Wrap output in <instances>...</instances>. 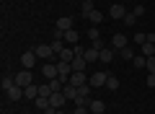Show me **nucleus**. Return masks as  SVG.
Segmentation results:
<instances>
[{
  "mask_svg": "<svg viewBox=\"0 0 155 114\" xmlns=\"http://www.w3.org/2000/svg\"><path fill=\"white\" fill-rule=\"evenodd\" d=\"M124 16H127V8H124V3H116V5H111V8H109V18L124 21Z\"/></svg>",
  "mask_w": 155,
  "mask_h": 114,
  "instance_id": "nucleus-4",
  "label": "nucleus"
},
{
  "mask_svg": "<svg viewBox=\"0 0 155 114\" xmlns=\"http://www.w3.org/2000/svg\"><path fill=\"white\" fill-rule=\"evenodd\" d=\"M57 29H60V31H70V29H72V18H70V16L57 18Z\"/></svg>",
  "mask_w": 155,
  "mask_h": 114,
  "instance_id": "nucleus-15",
  "label": "nucleus"
},
{
  "mask_svg": "<svg viewBox=\"0 0 155 114\" xmlns=\"http://www.w3.org/2000/svg\"><path fill=\"white\" fill-rule=\"evenodd\" d=\"M88 109H91V114H104L106 112V104L101 101V98H93V101L88 104Z\"/></svg>",
  "mask_w": 155,
  "mask_h": 114,
  "instance_id": "nucleus-12",
  "label": "nucleus"
},
{
  "mask_svg": "<svg viewBox=\"0 0 155 114\" xmlns=\"http://www.w3.org/2000/svg\"><path fill=\"white\" fill-rule=\"evenodd\" d=\"M67 83H72V86H85V83H88V75H85V73H72Z\"/></svg>",
  "mask_w": 155,
  "mask_h": 114,
  "instance_id": "nucleus-13",
  "label": "nucleus"
},
{
  "mask_svg": "<svg viewBox=\"0 0 155 114\" xmlns=\"http://www.w3.org/2000/svg\"><path fill=\"white\" fill-rule=\"evenodd\" d=\"M23 96H26V98H39V86L31 83L28 88H23Z\"/></svg>",
  "mask_w": 155,
  "mask_h": 114,
  "instance_id": "nucleus-18",
  "label": "nucleus"
},
{
  "mask_svg": "<svg viewBox=\"0 0 155 114\" xmlns=\"http://www.w3.org/2000/svg\"><path fill=\"white\" fill-rule=\"evenodd\" d=\"M111 47H114L116 52L124 49V47H129V44H127V36H124V34H114V36H111Z\"/></svg>",
  "mask_w": 155,
  "mask_h": 114,
  "instance_id": "nucleus-8",
  "label": "nucleus"
},
{
  "mask_svg": "<svg viewBox=\"0 0 155 114\" xmlns=\"http://www.w3.org/2000/svg\"><path fill=\"white\" fill-rule=\"evenodd\" d=\"M88 36H91V39H101V31H98V26H91V29H88Z\"/></svg>",
  "mask_w": 155,
  "mask_h": 114,
  "instance_id": "nucleus-32",
  "label": "nucleus"
},
{
  "mask_svg": "<svg viewBox=\"0 0 155 114\" xmlns=\"http://www.w3.org/2000/svg\"><path fill=\"white\" fill-rule=\"evenodd\" d=\"M78 39H80V34H78L75 29H70V31H65V42H67V44H78Z\"/></svg>",
  "mask_w": 155,
  "mask_h": 114,
  "instance_id": "nucleus-21",
  "label": "nucleus"
},
{
  "mask_svg": "<svg viewBox=\"0 0 155 114\" xmlns=\"http://www.w3.org/2000/svg\"><path fill=\"white\" fill-rule=\"evenodd\" d=\"M47 83H49V88H52V91H62V86H65V83H62L60 78H52V81H47Z\"/></svg>",
  "mask_w": 155,
  "mask_h": 114,
  "instance_id": "nucleus-29",
  "label": "nucleus"
},
{
  "mask_svg": "<svg viewBox=\"0 0 155 114\" xmlns=\"http://www.w3.org/2000/svg\"><path fill=\"white\" fill-rule=\"evenodd\" d=\"M8 93V101H18V98H23V88L21 86H13L11 91H5Z\"/></svg>",
  "mask_w": 155,
  "mask_h": 114,
  "instance_id": "nucleus-16",
  "label": "nucleus"
},
{
  "mask_svg": "<svg viewBox=\"0 0 155 114\" xmlns=\"http://www.w3.org/2000/svg\"><path fill=\"white\" fill-rule=\"evenodd\" d=\"M116 54H119V57H124V60H134V49L132 47H124V49H119V52H116Z\"/></svg>",
  "mask_w": 155,
  "mask_h": 114,
  "instance_id": "nucleus-23",
  "label": "nucleus"
},
{
  "mask_svg": "<svg viewBox=\"0 0 155 114\" xmlns=\"http://www.w3.org/2000/svg\"><path fill=\"white\" fill-rule=\"evenodd\" d=\"M114 57H116V49H114V47H104V49H101V54H98L101 62H111Z\"/></svg>",
  "mask_w": 155,
  "mask_h": 114,
  "instance_id": "nucleus-11",
  "label": "nucleus"
},
{
  "mask_svg": "<svg viewBox=\"0 0 155 114\" xmlns=\"http://www.w3.org/2000/svg\"><path fill=\"white\" fill-rule=\"evenodd\" d=\"M34 52H36V57H44V60L49 62L52 54H54V49H52V44H36V47H34Z\"/></svg>",
  "mask_w": 155,
  "mask_h": 114,
  "instance_id": "nucleus-3",
  "label": "nucleus"
},
{
  "mask_svg": "<svg viewBox=\"0 0 155 114\" xmlns=\"http://www.w3.org/2000/svg\"><path fill=\"white\" fill-rule=\"evenodd\" d=\"M147 88H155V75L153 73H147Z\"/></svg>",
  "mask_w": 155,
  "mask_h": 114,
  "instance_id": "nucleus-37",
  "label": "nucleus"
},
{
  "mask_svg": "<svg viewBox=\"0 0 155 114\" xmlns=\"http://www.w3.org/2000/svg\"><path fill=\"white\" fill-rule=\"evenodd\" d=\"M31 83H34V73H31V70H21V73H16V86L28 88Z\"/></svg>",
  "mask_w": 155,
  "mask_h": 114,
  "instance_id": "nucleus-2",
  "label": "nucleus"
},
{
  "mask_svg": "<svg viewBox=\"0 0 155 114\" xmlns=\"http://www.w3.org/2000/svg\"><path fill=\"white\" fill-rule=\"evenodd\" d=\"M85 18H88V21L93 23V26H98V23L104 21V13H101V11H93V13H88V16H85Z\"/></svg>",
  "mask_w": 155,
  "mask_h": 114,
  "instance_id": "nucleus-20",
  "label": "nucleus"
},
{
  "mask_svg": "<svg viewBox=\"0 0 155 114\" xmlns=\"http://www.w3.org/2000/svg\"><path fill=\"white\" fill-rule=\"evenodd\" d=\"M70 75H72V65H70V62H65V60H60V62H57V78H60L62 83H67V81H70Z\"/></svg>",
  "mask_w": 155,
  "mask_h": 114,
  "instance_id": "nucleus-1",
  "label": "nucleus"
},
{
  "mask_svg": "<svg viewBox=\"0 0 155 114\" xmlns=\"http://www.w3.org/2000/svg\"><path fill=\"white\" fill-rule=\"evenodd\" d=\"M62 93H65L67 101H75V98H78V86H72V83H65V86H62Z\"/></svg>",
  "mask_w": 155,
  "mask_h": 114,
  "instance_id": "nucleus-9",
  "label": "nucleus"
},
{
  "mask_svg": "<svg viewBox=\"0 0 155 114\" xmlns=\"http://www.w3.org/2000/svg\"><path fill=\"white\" fill-rule=\"evenodd\" d=\"M52 49H54V54L60 57V52L65 49V39H54V42H52Z\"/></svg>",
  "mask_w": 155,
  "mask_h": 114,
  "instance_id": "nucleus-27",
  "label": "nucleus"
},
{
  "mask_svg": "<svg viewBox=\"0 0 155 114\" xmlns=\"http://www.w3.org/2000/svg\"><path fill=\"white\" fill-rule=\"evenodd\" d=\"M142 54L145 57H155V42H145L142 44Z\"/></svg>",
  "mask_w": 155,
  "mask_h": 114,
  "instance_id": "nucleus-22",
  "label": "nucleus"
},
{
  "mask_svg": "<svg viewBox=\"0 0 155 114\" xmlns=\"http://www.w3.org/2000/svg\"><path fill=\"white\" fill-rule=\"evenodd\" d=\"M41 73H44V78H47V81H52V78H57V65H52V62H44Z\"/></svg>",
  "mask_w": 155,
  "mask_h": 114,
  "instance_id": "nucleus-14",
  "label": "nucleus"
},
{
  "mask_svg": "<svg viewBox=\"0 0 155 114\" xmlns=\"http://www.w3.org/2000/svg\"><path fill=\"white\" fill-rule=\"evenodd\" d=\"M72 73H85V65H88V60L85 57H72Z\"/></svg>",
  "mask_w": 155,
  "mask_h": 114,
  "instance_id": "nucleus-10",
  "label": "nucleus"
},
{
  "mask_svg": "<svg viewBox=\"0 0 155 114\" xmlns=\"http://www.w3.org/2000/svg\"><path fill=\"white\" fill-rule=\"evenodd\" d=\"M93 47H96V49H104V47H106V44H104V42H101V39H93Z\"/></svg>",
  "mask_w": 155,
  "mask_h": 114,
  "instance_id": "nucleus-38",
  "label": "nucleus"
},
{
  "mask_svg": "<svg viewBox=\"0 0 155 114\" xmlns=\"http://www.w3.org/2000/svg\"><path fill=\"white\" fill-rule=\"evenodd\" d=\"M49 104H52L54 109H62V106L67 104V98H65V93H62V91H54V93L49 96Z\"/></svg>",
  "mask_w": 155,
  "mask_h": 114,
  "instance_id": "nucleus-6",
  "label": "nucleus"
},
{
  "mask_svg": "<svg viewBox=\"0 0 155 114\" xmlns=\"http://www.w3.org/2000/svg\"><path fill=\"white\" fill-rule=\"evenodd\" d=\"M0 86H3V91H11V88L16 86V75H3V81H0Z\"/></svg>",
  "mask_w": 155,
  "mask_h": 114,
  "instance_id": "nucleus-17",
  "label": "nucleus"
},
{
  "mask_svg": "<svg viewBox=\"0 0 155 114\" xmlns=\"http://www.w3.org/2000/svg\"><path fill=\"white\" fill-rule=\"evenodd\" d=\"M72 52H75V57H83V54H85V47H83V44H72Z\"/></svg>",
  "mask_w": 155,
  "mask_h": 114,
  "instance_id": "nucleus-30",
  "label": "nucleus"
},
{
  "mask_svg": "<svg viewBox=\"0 0 155 114\" xmlns=\"http://www.w3.org/2000/svg\"><path fill=\"white\" fill-rule=\"evenodd\" d=\"M67 3H70V0H67Z\"/></svg>",
  "mask_w": 155,
  "mask_h": 114,
  "instance_id": "nucleus-41",
  "label": "nucleus"
},
{
  "mask_svg": "<svg viewBox=\"0 0 155 114\" xmlns=\"http://www.w3.org/2000/svg\"><path fill=\"white\" fill-rule=\"evenodd\" d=\"M106 78H109L106 73H93L88 83H91V88H101V86H106Z\"/></svg>",
  "mask_w": 155,
  "mask_h": 114,
  "instance_id": "nucleus-7",
  "label": "nucleus"
},
{
  "mask_svg": "<svg viewBox=\"0 0 155 114\" xmlns=\"http://www.w3.org/2000/svg\"><path fill=\"white\" fill-rule=\"evenodd\" d=\"M132 65H134V67H137V70H140V67H145V65H147V57H145V54H134Z\"/></svg>",
  "mask_w": 155,
  "mask_h": 114,
  "instance_id": "nucleus-24",
  "label": "nucleus"
},
{
  "mask_svg": "<svg viewBox=\"0 0 155 114\" xmlns=\"http://www.w3.org/2000/svg\"><path fill=\"white\" fill-rule=\"evenodd\" d=\"M124 23H127V26H134V23H137V16H134V13H127V16H124Z\"/></svg>",
  "mask_w": 155,
  "mask_h": 114,
  "instance_id": "nucleus-31",
  "label": "nucleus"
},
{
  "mask_svg": "<svg viewBox=\"0 0 155 114\" xmlns=\"http://www.w3.org/2000/svg\"><path fill=\"white\" fill-rule=\"evenodd\" d=\"M80 8H83V16H88V13H93V11H96L93 0H83V5H80Z\"/></svg>",
  "mask_w": 155,
  "mask_h": 114,
  "instance_id": "nucleus-26",
  "label": "nucleus"
},
{
  "mask_svg": "<svg viewBox=\"0 0 155 114\" xmlns=\"http://www.w3.org/2000/svg\"><path fill=\"white\" fill-rule=\"evenodd\" d=\"M98 54H101V49L91 47V49H85V54H83V57H85L88 62H96V60H98Z\"/></svg>",
  "mask_w": 155,
  "mask_h": 114,
  "instance_id": "nucleus-19",
  "label": "nucleus"
},
{
  "mask_svg": "<svg viewBox=\"0 0 155 114\" xmlns=\"http://www.w3.org/2000/svg\"><path fill=\"white\" fill-rule=\"evenodd\" d=\"M36 60H39V57H36V52H34V49H31V52H23V54H21V65H23V70H31V67L36 65Z\"/></svg>",
  "mask_w": 155,
  "mask_h": 114,
  "instance_id": "nucleus-5",
  "label": "nucleus"
},
{
  "mask_svg": "<svg viewBox=\"0 0 155 114\" xmlns=\"http://www.w3.org/2000/svg\"><path fill=\"white\" fill-rule=\"evenodd\" d=\"M145 67H147V73L155 75V57H147V65H145Z\"/></svg>",
  "mask_w": 155,
  "mask_h": 114,
  "instance_id": "nucleus-34",
  "label": "nucleus"
},
{
  "mask_svg": "<svg viewBox=\"0 0 155 114\" xmlns=\"http://www.w3.org/2000/svg\"><path fill=\"white\" fill-rule=\"evenodd\" d=\"M122 3H129V0H122Z\"/></svg>",
  "mask_w": 155,
  "mask_h": 114,
  "instance_id": "nucleus-40",
  "label": "nucleus"
},
{
  "mask_svg": "<svg viewBox=\"0 0 155 114\" xmlns=\"http://www.w3.org/2000/svg\"><path fill=\"white\" fill-rule=\"evenodd\" d=\"M54 114H65V112H62V109H57V112H54Z\"/></svg>",
  "mask_w": 155,
  "mask_h": 114,
  "instance_id": "nucleus-39",
  "label": "nucleus"
},
{
  "mask_svg": "<svg viewBox=\"0 0 155 114\" xmlns=\"http://www.w3.org/2000/svg\"><path fill=\"white\" fill-rule=\"evenodd\" d=\"M106 86H109V91H116V88H119V78L109 75V78H106Z\"/></svg>",
  "mask_w": 155,
  "mask_h": 114,
  "instance_id": "nucleus-28",
  "label": "nucleus"
},
{
  "mask_svg": "<svg viewBox=\"0 0 155 114\" xmlns=\"http://www.w3.org/2000/svg\"><path fill=\"white\" fill-rule=\"evenodd\" d=\"M145 42H147V34H134V44H140V47H142Z\"/></svg>",
  "mask_w": 155,
  "mask_h": 114,
  "instance_id": "nucleus-33",
  "label": "nucleus"
},
{
  "mask_svg": "<svg viewBox=\"0 0 155 114\" xmlns=\"http://www.w3.org/2000/svg\"><path fill=\"white\" fill-rule=\"evenodd\" d=\"M88 112H91L88 106H75V112H72V114H88Z\"/></svg>",
  "mask_w": 155,
  "mask_h": 114,
  "instance_id": "nucleus-35",
  "label": "nucleus"
},
{
  "mask_svg": "<svg viewBox=\"0 0 155 114\" xmlns=\"http://www.w3.org/2000/svg\"><path fill=\"white\" fill-rule=\"evenodd\" d=\"M34 104H36V109H41V112H44V109L49 106V96H39V98H34Z\"/></svg>",
  "mask_w": 155,
  "mask_h": 114,
  "instance_id": "nucleus-25",
  "label": "nucleus"
},
{
  "mask_svg": "<svg viewBox=\"0 0 155 114\" xmlns=\"http://www.w3.org/2000/svg\"><path fill=\"white\" fill-rule=\"evenodd\" d=\"M132 13H134V16H137V18H140V16H145V5H137V8H134Z\"/></svg>",
  "mask_w": 155,
  "mask_h": 114,
  "instance_id": "nucleus-36",
  "label": "nucleus"
}]
</instances>
